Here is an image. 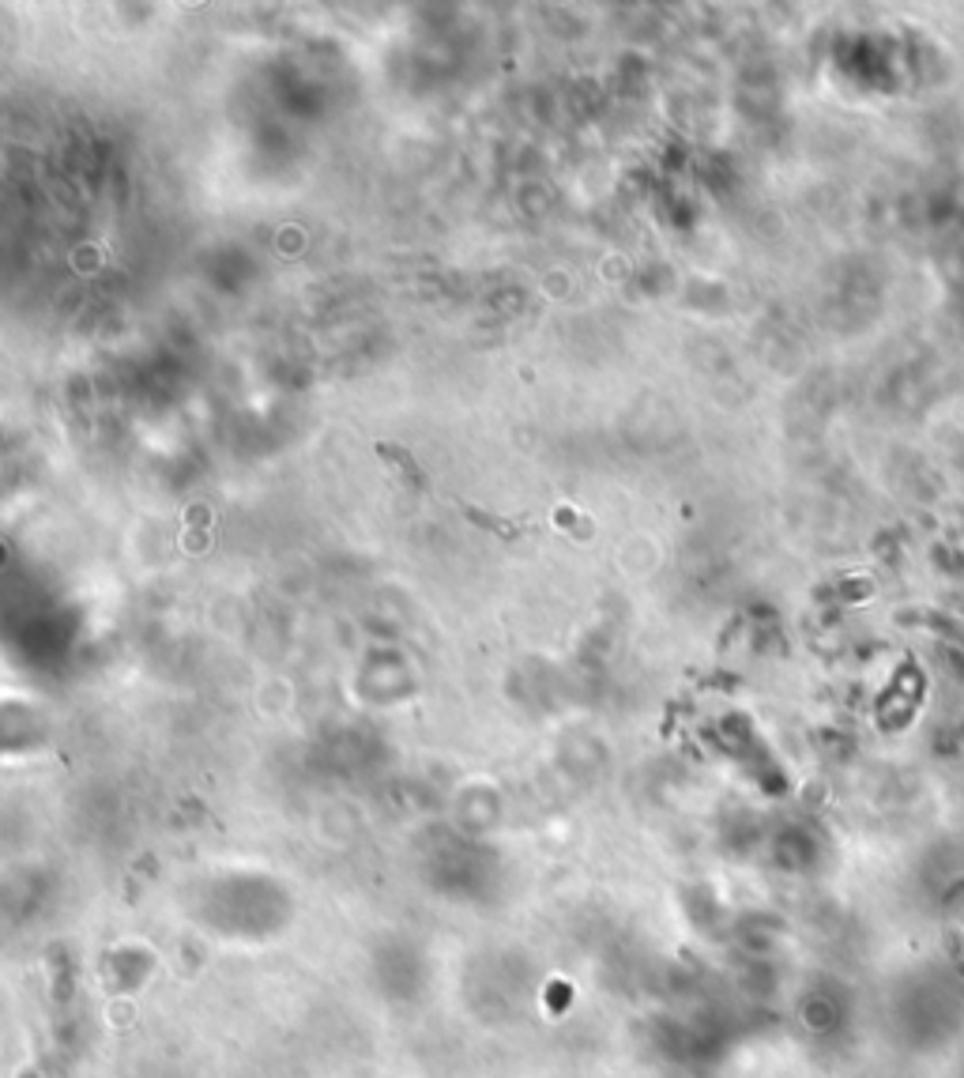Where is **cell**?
<instances>
[{
	"instance_id": "6da1fadb",
	"label": "cell",
	"mask_w": 964,
	"mask_h": 1078,
	"mask_svg": "<svg viewBox=\"0 0 964 1078\" xmlns=\"http://www.w3.org/2000/svg\"><path fill=\"white\" fill-rule=\"evenodd\" d=\"M377 456H384V460H392V464H399V468H403V475H407V483H411V487H418V491H430V479H426V475L418 472V464H415V456L407 453V449H399V446H389V441H377Z\"/></svg>"
},
{
	"instance_id": "7a4b0ae2",
	"label": "cell",
	"mask_w": 964,
	"mask_h": 1078,
	"mask_svg": "<svg viewBox=\"0 0 964 1078\" xmlns=\"http://www.w3.org/2000/svg\"><path fill=\"white\" fill-rule=\"evenodd\" d=\"M460 513H464L471 524H479V528H486V532H494V536H501V539H517V536H520V528H517V524H509V521H501V517H494V513H486V510H479V505H471V502H460Z\"/></svg>"
}]
</instances>
